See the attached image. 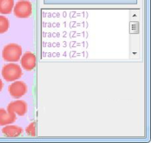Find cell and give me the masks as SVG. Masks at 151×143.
I'll return each mask as SVG.
<instances>
[{"instance_id":"cell-1","label":"cell","mask_w":151,"mask_h":143,"mask_svg":"<svg viewBox=\"0 0 151 143\" xmlns=\"http://www.w3.org/2000/svg\"><path fill=\"white\" fill-rule=\"evenodd\" d=\"M22 55V48L15 43L8 44L2 50L3 60L7 62H16L20 60Z\"/></svg>"},{"instance_id":"cell-2","label":"cell","mask_w":151,"mask_h":143,"mask_svg":"<svg viewBox=\"0 0 151 143\" xmlns=\"http://www.w3.org/2000/svg\"><path fill=\"white\" fill-rule=\"evenodd\" d=\"M22 67L19 64L10 63L5 64L1 70V75L7 82H13L19 79L22 75Z\"/></svg>"},{"instance_id":"cell-3","label":"cell","mask_w":151,"mask_h":143,"mask_svg":"<svg viewBox=\"0 0 151 143\" xmlns=\"http://www.w3.org/2000/svg\"><path fill=\"white\" fill-rule=\"evenodd\" d=\"M13 11L16 17L27 19L32 15V4L29 0H19L14 4Z\"/></svg>"},{"instance_id":"cell-4","label":"cell","mask_w":151,"mask_h":143,"mask_svg":"<svg viewBox=\"0 0 151 143\" xmlns=\"http://www.w3.org/2000/svg\"><path fill=\"white\" fill-rule=\"evenodd\" d=\"M27 85L24 82L18 80L12 83L8 87V91L13 98H20L27 92Z\"/></svg>"},{"instance_id":"cell-5","label":"cell","mask_w":151,"mask_h":143,"mask_svg":"<svg viewBox=\"0 0 151 143\" xmlns=\"http://www.w3.org/2000/svg\"><path fill=\"white\" fill-rule=\"evenodd\" d=\"M7 111L10 113L15 114L16 115L24 116L27 112V104L24 100H15L7 106Z\"/></svg>"},{"instance_id":"cell-6","label":"cell","mask_w":151,"mask_h":143,"mask_svg":"<svg viewBox=\"0 0 151 143\" xmlns=\"http://www.w3.org/2000/svg\"><path fill=\"white\" fill-rule=\"evenodd\" d=\"M21 65L24 70L31 71L36 66V56L31 52H27L21 57Z\"/></svg>"},{"instance_id":"cell-7","label":"cell","mask_w":151,"mask_h":143,"mask_svg":"<svg viewBox=\"0 0 151 143\" xmlns=\"http://www.w3.org/2000/svg\"><path fill=\"white\" fill-rule=\"evenodd\" d=\"M2 134L7 137H18L23 134V129L18 125H7L1 130Z\"/></svg>"},{"instance_id":"cell-8","label":"cell","mask_w":151,"mask_h":143,"mask_svg":"<svg viewBox=\"0 0 151 143\" xmlns=\"http://www.w3.org/2000/svg\"><path fill=\"white\" fill-rule=\"evenodd\" d=\"M16 120L15 114L10 113L4 109H0V125H7L13 123Z\"/></svg>"},{"instance_id":"cell-9","label":"cell","mask_w":151,"mask_h":143,"mask_svg":"<svg viewBox=\"0 0 151 143\" xmlns=\"http://www.w3.org/2000/svg\"><path fill=\"white\" fill-rule=\"evenodd\" d=\"M14 0H0V13L10 14L14 7Z\"/></svg>"},{"instance_id":"cell-10","label":"cell","mask_w":151,"mask_h":143,"mask_svg":"<svg viewBox=\"0 0 151 143\" xmlns=\"http://www.w3.org/2000/svg\"><path fill=\"white\" fill-rule=\"evenodd\" d=\"M10 27V22L8 19L4 16H0V34L4 33Z\"/></svg>"},{"instance_id":"cell-11","label":"cell","mask_w":151,"mask_h":143,"mask_svg":"<svg viewBox=\"0 0 151 143\" xmlns=\"http://www.w3.org/2000/svg\"><path fill=\"white\" fill-rule=\"evenodd\" d=\"M27 134L31 137H35L36 135V130H35V122H31L26 128Z\"/></svg>"},{"instance_id":"cell-12","label":"cell","mask_w":151,"mask_h":143,"mask_svg":"<svg viewBox=\"0 0 151 143\" xmlns=\"http://www.w3.org/2000/svg\"><path fill=\"white\" fill-rule=\"evenodd\" d=\"M3 82L2 80H1V78H0V92H1V91L2 90V88H3Z\"/></svg>"}]
</instances>
